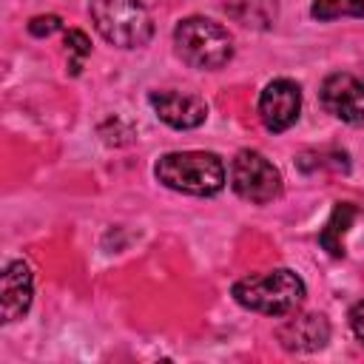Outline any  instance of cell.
Here are the masks:
<instances>
[{
	"label": "cell",
	"instance_id": "cell-1",
	"mask_svg": "<svg viewBox=\"0 0 364 364\" xmlns=\"http://www.w3.org/2000/svg\"><path fill=\"white\" fill-rule=\"evenodd\" d=\"M233 299L245 310L262 316H290L304 304V279L290 267H273L264 273H250L233 284Z\"/></svg>",
	"mask_w": 364,
	"mask_h": 364
},
{
	"label": "cell",
	"instance_id": "cell-2",
	"mask_svg": "<svg viewBox=\"0 0 364 364\" xmlns=\"http://www.w3.org/2000/svg\"><path fill=\"white\" fill-rule=\"evenodd\" d=\"M154 176L179 193L213 196L225 188V165L213 151H171L154 165Z\"/></svg>",
	"mask_w": 364,
	"mask_h": 364
},
{
	"label": "cell",
	"instance_id": "cell-3",
	"mask_svg": "<svg viewBox=\"0 0 364 364\" xmlns=\"http://www.w3.org/2000/svg\"><path fill=\"white\" fill-rule=\"evenodd\" d=\"M173 48L182 63L199 71L225 68L233 57L230 31L210 17H185L173 28Z\"/></svg>",
	"mask_w": 364,
	"mask_h": 364
},
{
	"label": "cell",
	"instance_id": "cell-4",
	"mask_svg": "<svg viewBox=\"0 0 364 364\" xmlns=\"http://www.w3.org/2000/svg\"><path fill=\"white\" fill-rule=\"evenodd\" d=\"M91 23L117 48H142L154 37V20L142 0H91Z\"/></svg>",
	"mask_w": 364,
	"mask_h": 364
},
{
	"label": "cell",
	"instance_id": "cell-5",
	"mask_svg": "<svg viewBox=\"0 0 364 364\" xmlns=\"http://www.w3.org/2000/svg\"><path fill=\"white\" fill-rule=\"evenodd\" d=\"M230 188L250 205H267L282 193V173L264 154L245 148L230 162Z\"/></svg>",
	"mask_w": 364,
	"mask_h": 364
},
{
	"label": "cell",
	"instance_id": "cell-6",
	"mask_svg": "<svg viewBox=\"0 0 364 364\" xmlns=\"http://www.w3.org/2000/svg\"><path fill=\"white\" fill-rule=\"evenodd\" d=\"M301 114V88L299 82L287 80V77H279V80H270L262 94H259V119L267 131L273 134H282L287 131L290 125H296Z\"/></svg>",
	"mask_w": 364,
	"mask_h": 364
},
{
	"label": "cell",
	"instance_id": "cell-7",
	"mask_svg": "<svg viewBox=\"0 0 364 364\" xmlns=\"http://www.w3.org/2000/svg\"><path fill=\"white\" fill-rule=\"evenodd\" d=\"M318 100L327 114L347 125H364V82L347 71L324 77Z\"/></svg>",
	"mask_w": 364,
	"mask_h": 364
},
{
	"label": "cell",
	"instance_id": "cell-8",
	"mask_svg": "<svg viewBox=\"0 0 364 364\" xmlns=\"http://www.w3.org/2000/svg\"><path fill=\"white\" fill-rule=\"evenodd\" d=\"M148 102L154 114L176 131H193L208 119V102L191 91H151Z\"/></svg>",
	"mask_w": 364,
	"mask_h": 364
},
{
	"label": "cell",
	"instance_id": "cell-9",
	"mask_svg": "<svg viewBox=\"0 0 364 364\" xmlns=\"http://www.w3.org/2000/svg\"><path fill=\"white\" fill-rule=\"evenodd\" d=\"M31 296H34L31 267L20 259L9 262L0 273V316H3V324H11V321L23 318L31 307Z\"/></svg>",
	"mask_w": 364,
	"mask_h": 364
},
{
	"label": "cell",
	"instance_id": "cell-10",
	"mask_svg": "<svg viewBox=\"0 0 364 364\" xmlns=\"http://www.w3.org/2000/svg\"><path fill=\"white\" fill-rule=\"evenodd\" d=\"M276 338L290 353H316L330 341V321L321 313H290V318L279 324Z\"/></svg>",
	"mask_w": 364,
	"mask_h": 364
},
{
	"label": "cell",
	"instance_id": "cell-11",
	"mask_svg": "<svg viewBox=\"0 0 364 364\" xmlns=\"http://www.w3.org/2000/svg\"><path fill=\"white\" fill-rule=\"evenodd\" d=\"M358 216V208L353 202H336L333 205V213L327 219V225L321 228L318 233V245L330 253V256H344V233L350 230V225L355 222Z\"/></svg>",
	"mask_w": 364,
	"mask_h": 364
},
{
	"label": "cell",
	"instance_id": "cell-12",
	"mask_svg": "<svg viewBox=\"0 0 364 364\" xmlns=\"http://www.w3.org/2000/svg\"><path fill=\"white\" fill-rule=\"evenodd\" d=\"M310 17L318 23H330L338 17H358L364 20V0H313Z\"/></svg>",
	"mask_w": 364,
	"mask_h": 364
},
{
	"label": "cell",
	"instance_id": "cell-13",
	"mask_svg": "<svg viewBox=\"0 0 364 364\" xmlns=\"http://www.w3.org/2000/svg\"><path fill=\"white\" fill-rule=\"evenodd\" d=\"M65 51L71 54V74H80L85 57L91 54V40L85 37V31L68 28V31H65Z\"/></svg>",
	"mask_w": 364,
	"mask_h": 364
},
{
	"label": "cell",
	"instance_id": "cell-14",
	"mask_svg": "<svg viewBox=\"0 0 364 364\" xmlns=\"http://www.w3.org/2000/svg\"><path fill=\"white\" fill-rule=\"evenodd\" d=\"M60 28H63V20L57 14H37L28 20V34H34V37H48Z\"/></svg>",
	"mask_w": 364,
	"mask_h": 364
},
{
	"label": "cell",
	"instance_id": "cell-15",
	"mask_svg": "<svg viewBox=\"0 0 364 364\" xmlns=\"http://www.w3.org/2000/svg\"><path fill=\"white\" fill-rule=\"evenodd\" d=\"M350 330H353V336L358 338V344L364 347V299L355 301L353 310H350Z\"/></svg>",
	"mask_w": 364,
	"mask_h": 364
},
{
	"label": "cell",
	"instance_id": "cell-16",
	"mask_svg": "<svg viewBox=\"0 0 364 364\" xmlns=\"http://www.w3.org/2000/svg\"><path fill=\"white\" fill-rule=\"evenodd\" d=\"M245 3H250V6H267V3H276V0H245Z\"/></svg>",
	"mask_w": 364,
	"mask_h": 364
}]
</instances>
